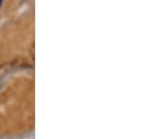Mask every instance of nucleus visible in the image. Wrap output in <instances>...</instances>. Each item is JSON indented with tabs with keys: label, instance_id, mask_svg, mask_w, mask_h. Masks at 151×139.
Instances as JSON below:
<instances>
[{
	"label": "nucleus",
	"instance_id": "1",
	"mask_svg": "<svg viewBox=\"0 0 151 139\" xmlns=\"http://www.w3.org/2000/svg\"><path fill=\"white\" fill-rule=\"evenodd\" d=\"M0 4H1V0H0Z\"/></svg>",
	"mask_w": 151,
	"mask_h": 139
}]
</instances>
